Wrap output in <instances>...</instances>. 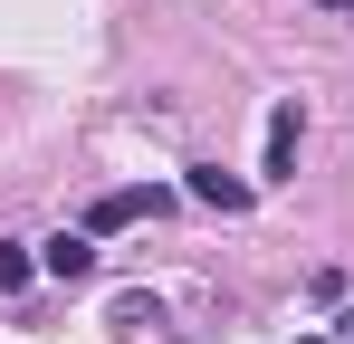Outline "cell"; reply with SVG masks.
<instances>
[{
	"label": "cell",
	"instance_id": "obj_1",
	"mask_svg": "<svg viewBox=\"0 0 354 344\" xmlns=\"http://www.w3.org/2000/svg\"><path fill=\"white\" fill-rule=\"evenodd\" d=\"M297 134H306V115H297V96H278L268 106V172L259 182H297Z\"/></svg>",
	"mask_w": 354,
	"mask_h": 344
},
{
	"label": "cell",
	"instance_id": "obj_2",
	"mask_svg": "<svg viewBox=\"0 0 354 344\" xmlns=\"http://www.w3.org/2000/svg\"><path fill=\"white\" fill-rule=\"evenodd\" d=\"M182 191H192L201 211H249V201H259V191H249L239 172H221V163H192V172H182Z\"/></svg>",
	"mask_w": 354,
	"mask_h": 344
},
{
	"label": "cell",
	"instance_id": "obj_3",
	"mask_svg": "<svg viewBox=\"0 0 354 344\" xmlns=\"http://www.w3.org/2000/svg\"><path fill=\"white\" fill-rule=\"evenodd\" d=\"M39 278H96V229H58L39 249Z\"/></svg>",
	"mask_w": 354,
	"mask_h": 344
},
{
	"label": "cell",
	"instance_id": "obj_4",
	"mask_svg": "<svg viewBox=\"0 0 354 344\" xmlns=\"http://www.w3.org/2000/svg\"><path fill=\"white\" fill-rule=\"evenodd\" d=\"M29 278H39V249H19V239H0V296H19Z\"/></svg>",
	"mask_w": 354,
	"mask_h": 344
},
{
	"label": "cell",
	"instance_id": "obj_5",
	"mask_svg": "<svg viewBox=\"0 0 354 344\" xmlns=\"http://www.w3.org/2000/svg\"><path fill=\"white\" fill-rule=\"evenodd\" d=\"M115 325H124V335H153V325H163V306L134 287V296H115Z\"/></svg>",
	"mask_w": 354,
	"mask_h": 344
},
{
	"label": "cell",
	"instance_id": "obj_6",
	"mask_svg": "<svg viewBox=\"0 0 354 344\" xmlns=\"http://www.w3.org/2000/svg\"><path fill=\"white\" fill-rule=\"evenodd\" d=\"M326 10H354V0H326Z\"/></svg>",
	"mask_w": 354,
	"mask_h": 344
},
{
	"label": "cell",
	"instance_id": "obj_7",
	"mask_svg": "<svg viewBox=\"0 0 354 344\" xmlns=\"http://www.w3.org/2000/svg\"><path fill=\"white\" fill-rule=\"evenodd\" d=\"M297 344H326V335H297Z\"/></svg>",
	"mask_w": 354,
	"mask_h": 344
}]
</instances>
